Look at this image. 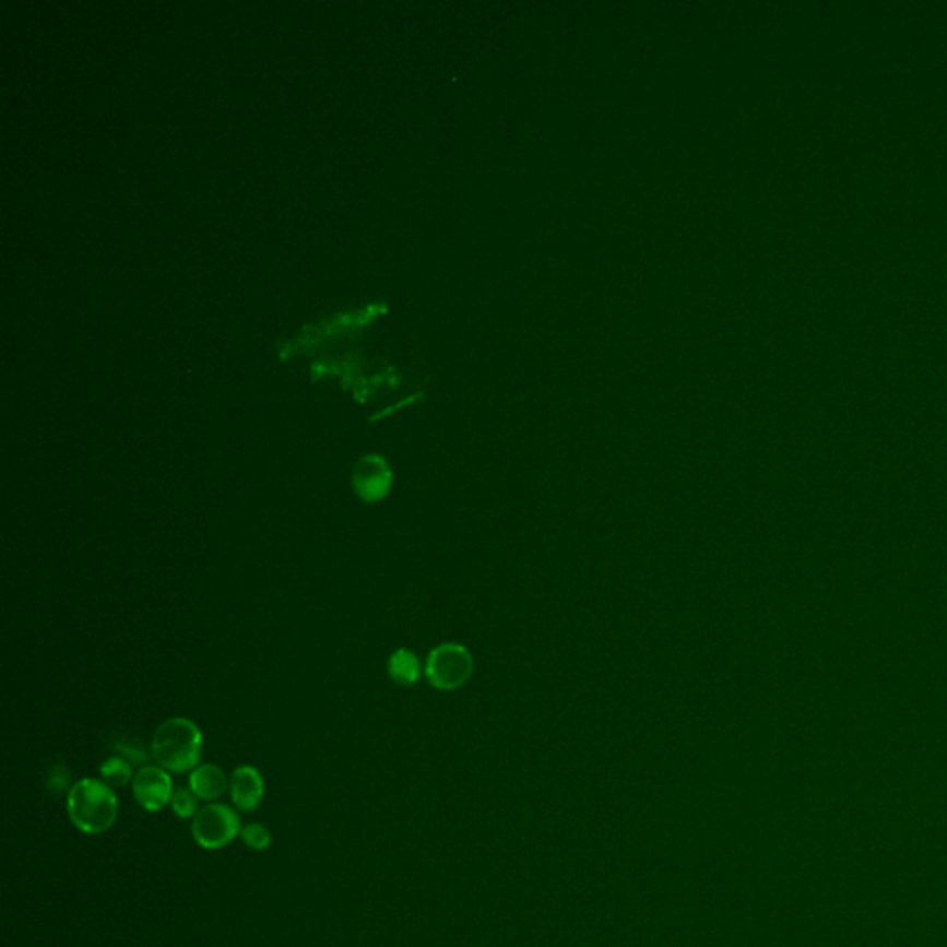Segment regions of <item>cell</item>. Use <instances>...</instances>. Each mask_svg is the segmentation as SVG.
Returning a JSON list of instances; mask_svg holds the SVG:
<instances>
[{
  "label": "cell",
  "instance_id": "cell-2",
  "mask_svg": "<svg viewBox=\"0 0 947 947\" xmlns=\"http://www.w3.org/2000/svg\"><path fill=\"white\" fill-rule=\"evenodd\" d=\"M152 757L170 773H186L199 767L202 731L189 719H169L152 736Z\"/></svg>",
  "mask_w": 947,
  "mask_h": 947
},
{
  "label": "cell",
  "instance_id": "cell-7",
  "mask_svg": "<svg viewBox=\"0 0 947 947\" xmlns=\"http://www.w3.org/2000/svg\"><path fill=\"white\" fill-rule=\"evenodd\" d=\"M229 796L241 813H252L260 807L265 796V781L260 770L250 765L236 768L229 778Z\"/></svg>",
  "mask_w": 947,
  "mask_h": 947
},
{
  "label": "cell",
  "instance_id": "cell-6",
  "mask_svg": "<svg viewBox=\"0 0 947 947\" xmlns=\"http://www.w3.org/2000/svg\"><path fill=\"white\" fill-rule=\"evenodd\" d=\"M132 791L135 802L146 813H159L173 797V779L162 767H141L133 776Z\"/></svg>",
  "mask_w": 947,
  "mask_h": 947
},
{
  "label": "cell",
  "instance_id": "cell-5",
  "mask_svg": "<svg viewBox=\"0 0 947 947\" xmlns=\"http://www.w3.org/2000/svg\"><path fill=\"white\" fill-rule=\"evenodd\" d=\"M392 487V471L386 458L370 453L363 455L352 469V489L367 504L381 501Z\"/></svg>",
  "mask_w": 947,
  "mask_h": 947
},
{
  "label": "cell",
  "instance_id": "cell-3",
  "mask_svg": "<svg viewBox=\"0 0 947 947\" xmlns=\"http://www.w3.org/2000/svg\"><path fill=\"white\" fill-rule=\"evenodd\" d=\"M241 818L224 803H210L200 808L191 824V834L202 850L217 851L232 844L241 834Z\"/></svg>",
  "mask_w": 947,
  "mask_h": 947
},
{
  "label": "cell",
  "instance_id": "cell-1",
  "mask_svg": "<svg viewBox=\"0 0 947 947\" xmlns=\"http://www.w3.org/2000/svg\"><path fill=\"white\" fill-rule=\"evenodd\" d=\"M67 815L80 833L103 834L119 816V800L100 779H80L67 794Z\"/></svg>",
  "mask_w": 947,
  "mask_h": 947
},
{
  "label": "cell",
  "instance_id": "cell-4",
  "mask_svg": "<svg viewBox=\"0 0 947 947\" xmlns=\"http://www.w3.org/2000/svg\"><path fill=\"white\" fill-rule=\"evenodd\" d=\"M472 668L474 663L466 648L461 644H441L429 653L426 676L435 688L455 690L469 682Z\"/></svg>",
  "mask_w": 947,
  "mask_h": 947
},
{
  "label": "cell",
  "instance_id": "cell-9",
  "mask_svg": "<svg viewBox=\"0 0 947 947\" xmlns=\"http://www.w3.org/2000/svg\"><path fill=\"white\" fill-rule=\"evenodd\" d=\"M387 670H389L392 682L399 683V685H413L421 674L417 655L411 653L410 650H404V648L392 653Z\"/></svg>",
  "mask_w": 947,
  "mask_h": 947
},
{
  "label": "cell",
  "instance_id": "cell-14",
  "mask_svg": "<svg viewBox=\"0 0 947 947\" xmlns=\"http://www.w3.org/2000/svg\"><path fill=\"white\" fill-rule=\"evenodd\" d=\"M117 751H119V757H122V759H127L128 762L132 765V767L143 765V762H146V757H149V755H146L145 748H141V746H138V744H133L132 746V744L119 743L117 744Z\"/></svg>",
  "mask_w": 947,
  "mask_h": 947
},
{
  "label": "cell",
  "instance_id": "cell-8",
  "mask_svg": "<svg viewBox=\"0 0 947 947\" xmlns=\"http://www.w3.org/2000/svg\"><path fill=\"white\" fill-rule=\"evenodd\" d=\"M189 789L202 802H215L229 789V781L217 765H200L189 776Z\"/></svg>",
  "mask_w": 947,
  "mask_h": 947
},
{
  "label": "cell",
  "instance_id": "cell-10",
  "mask_svg": "<svg viewBox=\"0 0 947 947\" xmlns=\"http://www.w3.org/2000/svg\"><path fill=\"white\" fill-rule=\"evenodd\" d=\"M100 776H103L104 783L109 784V786H125V784L133 781L132 765L119 755H115V757L104 760Z\"/></svg>",
  "mask_w": 947,
  "mask_h": 947
},
{
  "label": "cell",
  "instance_id": "cell-13",
  "mask_svg": "<svg viewBox=\"0 0 947 947\" xmlns=\"http://www.w3.org/2000/svg\"><path fill=\"white\" fill-rule=\"evenodd\" d=\"M45 784H47V789L55 796H60V794H66V792L69 794L74 783H71V773H69V770L63 765H55V767H50L47 770Z\"/></svg>",
  "mask_w": 947,
  "mask_h": 947
},
{
  "label": "cell",
  "instance_id": "cell-11",
  "mask_svg": "<svg viewBox=\"0 0 947 947\" xmlns=\"http://www.w3.org/2000/svg\"><path fill=\"white\" fill-rule=\"evenodd\" d=\"M170 808L181 820H189V818H194L200 810L199 797L194 796L191 789L178 786L170 797Z\"/></svg>",
  "mask_w": 947,
  "mask_h": 947
},
{
  "label": "cell",
  "instance_id": "cell-12",
  "mask_svg": "<svg viewBox=\"0 0 947 947\" xmlns=\"http://www.w3.org/2000/svg\"><path fill=\"white\" fill-rule=\"evenodd\" d=\"M239 837H241L242 844L247 845L248 850L265 851L271 848V831L263 824H247V826L242 827Z\"/></svg>",
  "mask_w": 947,
  "mask_h": 947
}]
</instances>
